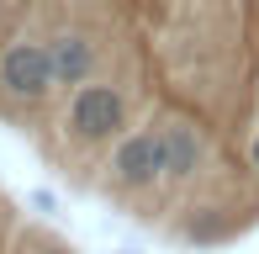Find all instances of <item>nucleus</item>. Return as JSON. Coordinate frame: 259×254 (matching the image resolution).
I'll use <instances>...</instances> for the list:
<instances>
[{
  "label": "nucleus",
  "instance_id": "1",
  "mask_svg": "<svg viewBox=\"0 0 259 254\" xmlns=\"http://www.w3.org/2000/svg\"><path fill=\"white\" fill-rule=\"evenodd\" d=\"M69 133L79 138V143H111V138L127 133V96L116 85H96V79H85V85H74V96H69Z\"/></svg>",
  "mask_w": 259,
  "mask_h": 254
},
{
  "label": "nucleus",
  "instance_id": "2",
  "mask_svg": "<svg viewBox=\"0 0 259 254\" xmlns=\"http://www.w3.org/2000/svg\"><path fill=\"white\" fill-rule=\"evenodd\" d=\"M0 90H6L11 101H27V106L48 101L53 90H58L48 43H37V37H16V43H6V53H0Z\"/></svg>",
  "mask_w": 259,
  "mask_h": 254
},
{
  "label": "nucleus",
  "instance_id": "3",
  "mask_svg": "<svg viewBox=\"0 0 259 254\" xmlns=\"http://www.w3.org/2000/svg\"><path fill=\"white\" fill-rule=\"evenodd\" d=\"M111 180L122 191H148L164 175V138L159 133H122L111 148Z\"/></svg>",
  "mask_w": 259,
  "mask_h": 254
},
{
  "label": "nucleus",
  "instance_id": "4",
  "mask_svg": "<svg viewBox=\"0 0 259 254\" xmlns=\"http://www.w3.org/2000/svg\"><path fill=\"white\" fill-rule=\"evenodd\" d=\"M159 138H164V175L169 180H196L206 170V138L191 122H164Z\"/></svg>",
  "mask_w": 259,
  "mask_h": 254
},
{
  "label": "nucleus",
  "instance_id": "5",
  "mask_svg": "<svg viewBox=\"0 0 259 254\" xmlns=\"http://www.w3.org/2000/svg\"><path fill=\"white\" fill-rule=\"evenodd\" d=\"M48 53H53L58 85H85L96 74V43H90V32H53Z\"/></svg>",
  "mask_w": 259,
  "mask_h": 254
},
{
  "label": "nucleus",
  "instance_id": "6",
  "mask_svg": "<svg viewBox=\"0 0 259 254\" xmlns=\"http://www.w3.org/2000/svg\"><path fill=\"white\" fill-rule=\"evenodd\" d=\"M249 164H254V170H259V133H254V138H249Z\"/></svg>",
  "mask_w": 259,
  "mask_h": 254
}]
</instances>
